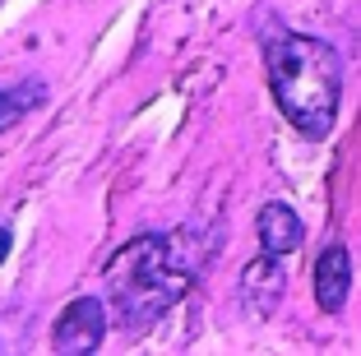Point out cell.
Masks as SVG:
<instances>
[{"instance_id": "1", "label": "cell", "mask_w": 361, "mask_h": 356, "mask_svg": "<svg viewBox=\"0 0 361 356\" xmlns=\"http://www.w3.org/2000/svg\"><path fill=\"white\" fill-rule=\"evenodd\" d=\"M200 236L195 231H149V236H135L130 245H121L111 259H106V305L130 319V324H149L162 310L180 301L190 292L195 273H200Z\"/></svg>"}, {"instance_id": "2", "label": "cell", "mask_w": 361, "mask_h": 356, "mask_svg": "<svg viewBox=\"0 0 361 356\" xmlns=\"http://www.w3.org/2000/svg\"><path fill=\"white\" fill-rule=\"evenodd\" d=\"M269 88L278 97V111L292 121L306 139H324L334 130L343 97V61L329 42L306 32H283L264 51Z\"/></svg>"}, {"instance_id": "3", "label": "cell", "mask_w": 361, "mask_h": 356, "mask_svg": "<svg viewBox=\"0 0 361 356\" xmlns=\"http://www.w3.org/2000/svg\"><path fill=\"white\" fill-rule=\"evenodd\" d=\"M102 333H106V305L97 296H79L61 310L51 329V347L61 356H88L102 347Z\"/></svg>"}, {"instance_id": "4", "label": "cell", "mask_w": 361, "mask_h": 356, "mask_svg": "<svg viewBox=\"0 0 361 356\" xmlns=\"http://www.w3.org/2000/svg\"><path fill=\"white\" fill-rule=\"evenodd\" d=\"M283 254H259V259H250L241 269V301H245V310L250 314H274L278 310V301H283Z\"/></svg>"}, {"instance_id": "5", "label": "cell", "mask_w": 361, "mask_h": 356, "mask_svg": "<svg viewBox=\"0 0 361 356\" xmlns=\"http://www.w3.org/2000/svg\"><path fill=\"white\" fill-rule=\"evenodd\" d=\"M352 292V254L348 245H329V250L315 259V301L324 314H338L348 305Z\"/></svg>"}, {"instance_id": "6", "label": "cell", "mask_w": 361, "mask_h": 356, "mask_svg": "<svg viewBox=\"0 0 361 356\" xmlns=\"http://www.w3.org/2000/svg\"><path fill=\"white\" fill-rule=\"evenodd\" d=\"M259 245H264L269 254H292L301 241H306V227H301L297 209H287V204H264L259 209Z\"/></svg>"}, {"instance_id": "7", "label": "cell", "mask_w": 361, "mask_h": 356, "mask_svg": "<svg viewBox=\"0 0 361 356\" xmlns=\"http://www.w3.org/2000/svg\"><path fill=\"white\" fill-rule=\"evenodd\" d=\"M28 93H32V88H28ZM28 93H0V130H10L14 121L37 102V97H28Z\"/></svg>"}, {"instance_id": "8", "label": "cell", "mask_w": 361, "mask_h": 356, "mask_svg": "<svg viewBox=\"0 0 361 356\" xmlns=\"http://www.w3.org/2000/svg\"><path fill=\"white\" fill-rule=\"evenodd\" d=\"M5 259H10V231L0 227V264H5Z\"/></svg>"}]
</instances>
